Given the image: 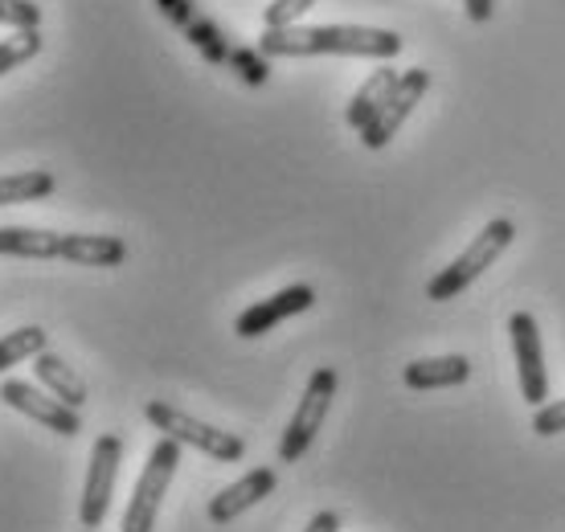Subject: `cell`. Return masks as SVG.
<instances>
[{
  "label": "cell",
  "mask_w": 565,
  "mask_h": 532,
  "mask_svg": "<svg viewBox=\"0 0 565 532\" xmlns=\"http://www.w3.org/2000/svg\"><path fill=\"white\" fill-rule=\"evenodd\" d=\"M258 50L267 57H316V54H344V57H390L402 54V38L390 29L369 25H287L267 29L258 38Z\"/></svg>",
  "instance_id": "6da1fadb"
},
{
  "label": "cell",
  "mask_w": 565,
  "mask_h": 532,
  "mask_svg": "<svg viewBox=\"0 0 565 532\" xmlns=\"http://www.w3.org/2000/svg\"><path fill=\"white\" fill-rule=\"evenodd\" d=\"M512 238H516V225H512L509 217H495V222H488L480 234H476V242H471V246H467V251L459 254L451 266H443L435 279L426 283V295H430L435 304H447V299H455L459 291H467V287L480 279L483 270H488L500 254L509 251Z\"/></svg>",
  "instance_id": "7a4b0ae2"
},
{
  "label": "cell",
  "mask_w": 565,
  "mask_h": 532,
  "mask_svg": "<svg viewBox=\"0 0 565 532\" xmlns=\"http://www.w3.org/2000/svg\"><path fill=\"white\" fill-rule=\"evenodd\" d=\"M177 462H181V443L169 435H160V443H156L148 462H143V476L136 479V491H131L128 512H124V529L119 532H152L156 529L160 504H164L169 483H172V476H177Z\"/></svg>",
  "instance_id": "3957f363"
},
{
  "label": "cell",
  "mask_w": 565,
  "mask_h": 532,
  "mask_svg": "<svg viewBox=\"0 0 565 532\" xmlns=\"http://www.w3.org/2000/svg\"><path fill=\"white\" fill-rule=\"evenodd\" d=\"M332 397H337V369L320 364V369L311 373L308 390H303L296 414H291V422H287V430H282L279 462H299L303 455H308V447L316 443V435L324 430V418H328V409H332Z\"/></svg>",
  "instance_id": "277c9868"
},
{
  "label": "cell",
  "mask_w": 565,
  "mask_h": 532,
  "mask_svg": "<svg viewBox=\"0 0 565 532\" xmlns=\"http://www.w3.org/2000/svg\"><path fill=\"white\" fill-rule=\"evenodd\" d=\"M143 414H148V422H152L160 435L177 438L181 447H198L201 455H210V459H217V462H238L242 455H246V443H242L238 435L217 430V426H205V422L169 406V402H148Z\"/></svg>",
  "instance_id": "5b68a950"
},
{
  "label": "cell",
  "mask_w": 565,
  "mask_h": 532,
  "mask_svg": "<svg viewBox=\"0 0 565 532\" xmlns=\"http://www.w3.org/2000/svg\"><path fill=\"white\" fill-rule=\"evenodd\" d=\"M119 462H124V438L119 435L95 438V447H90V467H86L83 504H78L83 529H99L103 520H107L115 479H119Z\"/></svg>",
  "instance_id": "8992f818"
},
{
  "label": "cell",
  "mask_w": 565,
  "mask_h": 532,
  "mask_svg": "<svg viewBox=\"0 0 565 532\" xmlns=\"http://www.w3.org/2000/svg\"><path fill=\"white\" fill-rule=\"evenodd\" d=\"M426 91H430V71H426V66L402 71L397 86L390 91V98L382 103V111H377L365 127H361V143H365L369 152H377V148H385V143L394 140L397 131H402V124L411 119L414 107L423 103Z\"/></svg>",
  "instance_id": "52a82bcc"
},
{
  "label": "cell",
  "mask_w": 565,
  "mask_h": 532,
  "mask_svg": "<svg viewBox=\"0 0 565 532\" xmlns=\"http://www.w3.org/2000/svg\"><path fill=\"white\" fill-rule=\"evenodd\" d=\"M509 337H512V352H516V373H521V397L529 406H545V397H550V373H545V357H541L537 320L529 311H512Z\"/></svg>",
  "instance_id": "ba28073f"
},
{
  "label": "cell",
  "mask_w": 565,
  "mask_h": 532,
  "mask_svg": "<svg viewBox=\"0 0 565 532\" xmlns=\"http://www.w3.org/2000/svg\"><path fill=\"white\" fill-rule=\"evenodd\" d=\"M0 402L21 409L25 418L42 422L45 430H54V435H62V438H74L78 430H83L78 409L66 406V402H57V397H50V393L33 390L29 381H4V385H0Z\"/></svg>",
  "instance_id": "9c48e42d"
},
{
  "label": "cell",
  "mask_w": 565,
  "mask_h": 532,
  "mask_svg": "<svg viewBox=\"0 0 565 532\" xmlns=\"http://www.w3.org/2000/svg\"><path fill=\"white\" fill-rule=\"evenodd\" d=\"M311 304H316V291H311L308 283L282 287L279 295H270V299H258L255 308L242 311L238 323H234V332H238L242 340H255V337H263V332H270L275 323L291 320V316H299V311H308Z\"/></svg>",
  "instance_id": "30bf717a"
},
{
  "label": "cell",
  "mask_w": 565,
  "mask_h": 532,
  "mask_svg": "<svg viewBox=\"0 0 565 532\" xmlns=\"http://www.w3.org/2000/svg\"><path fill=\"white\" fill-rule=\"evenodd\" d=\"M279 476L270 471V467H255V471H246L238 483H230L222 488L217 496L210 500V520L213 524H230V520H238L242 512H250L255 504H263L270 491H275Z\"/></svg>",
  "instance_id": "8fae6325"
},
{
  "label": "cell",
  "mask_w": 565,
  "mask_h": 532,
  "mask_svg": "<svg viewBox=\"0 0 565 532\" xmlns=\"http://www.w3.org/2000/svg\"><path fill=\"white\" fill-rule=\"evenodd\" d=\"M471 377V361L467 357H423V361H411L402 381L411 390H451V385H463Z\"/></svg>",
  "instance_id": "7c38bea8"
},
{
  "label": "cell",
  "mask_w": 565,
  "mask_h": 532,
  "mask_svg": "<svg viewBox=\"0 0 565 532\" xmlns=\"http://www.w3.org/2000/svg\"><path fill=\"white\" fill-rule=\"evenodd\" d=\"M33 373H38V381L54 393L57 402H66V406H74V409L86 406V381L78 377L57 352H50V349L38 352V357H33Z\"/></svg>",
  "instance_id": "4fadbf2b"
},
{
  "label": "cell",
  "mask_w": 565,
  "mask_h": 532,
  "mask_svg": "<svg viewBox=\"0 0 565 532\" xmlns=\"http://www.w3.org/2000/svg\"><path fill=\"white\" fill-rule=\"evenodd\" d=\"M62 258L78 266H119L128 258V242L111 238V234H66Z\"/></svg>",
  "instance_id": "5bb4252c"
},
{
  "label": "cell",
  "mask_w": 565,
  "mask_h": 532,
  "mask_svg": "<svg viewBox=\"0 0 565 532\" xmlns=\"http://www.w3.org/2000/svg\"><path fill=\"white\" fill-rule=\"evenodd\" d=\"M62 238L54 230H29V225H4L0 230V254L13 258H62Z\"/></svg>",
  "instance_id": "9a60e30c"
},
{
  "label": "cell",
  "mask_w": 565,
  "mask_h": 532,
  "mask_svg": "<svg viewBox=\"0 0 565 532\" xmlns=\"http://www.w3.org/2000/svg\"><path fill=\"white\" fill-rule=\"evenodd\" d=\"M397 78H402V74H397L394 66H382V71L369 74V83L361 86V91H356L353 103H349V111H344L349 127H356V131H361V127H365L369 119H373V115L382 111V103L390 98V91L397 86Z\"/></svg>",
  "instance_id": "2e32d148"
},
{
  "label": "cell",
  "mask_w": 565,
  "mask_h": 532,
  "mask_svg": "<svg viewBox=\"0 0 565 532\" xmlns=\"http://www.w3.org/2000/svg\"><path fill=\"white\" fill-rule=\"evenodd\" d=\"M54 177L42 169L17 172V177H0V205H25V201H42L54 193Z\"/></svg>",
  "instance_id": "e0dca14e"
},
{
  "label": "cell",
  "mask_w": 565,
  "mask_h": 532,
  "mask_svg": "<svg viewBox=\"0 0 565 532\" xmlns=\"http://www.w3.org/2000/svg\"><path fill=\"white\" fill-rule=\"evenodd\" d=\"M38 352H45L42 328H33V323H29V328H17V332H9V337L0 340V373L29 361V357H38Z\"/></svg>",
  "instance_id": "ac0fdd59"
},
{
  "label": "cell",
  "mask_w": 565,
  "mask_h": 532,
  "mask_svg": "<svg viewBox=\"0 0 565 532\" xmlns=\"http://www.w3.org/2000/svg\"><path fill=\"white\" fill-rule=\"evenodd\" d=\"M184 29H189V42L198 45L210 62H230V45H226V38H222V29L213 25V21H205V17H193Z\"/></svg>",
  "instance_id": "d6986e66"
},
{
  "label": "cell",
  "mask_w": 565,
  "mask_h": 532,
  "mask_svg": "<svg viewBox=\"0 0 565 532\" xmlns=\"http://www.w3.org/2000/svg\"><path fill=\"white\" fill-rule=\"evenodd\" d=\"M42 50V38H38V29H29V33H21V38H9V42H0V74L17 71L21 62H29V57Z\"/></svg>",
  "instance_id": "ffe728a7"
},
{
  "label": "cell",
  "mask_w": 565,
  "mask_h": 532,
  "mask_svg": "<svg viewBox=\"0 0 565 532\" xmlns=\"http://www.w3.org/2000/svg\"><path fill=\"white\" fill-rule=\"evenodd\" d=\"M230 66H234V71H238L250 86H263L267 83V74H270L267 54H263V50H230Z\"/></svg>",
  "instance_id": "44dd1931"
},
{
  "label": "cell",
  "mask_w": 565,
  "mask_h": 532,
  "mask_svg": "<svg viewBox=\"0 0 565 532\" xmlns=\"http://www.w3.org/2000/svg\"><path fill=\"white\" fill-rule=\"evenodd\" d=\"M38 21H42V9L33 0H0V25L29 33V29H38Z\"/></svg>",
  "instance_id": "7402d4cb"
},
{
  "label": "cell",
  "mask_w": 565,
  "mask_h": 532,
  "mask_svg": "<svg viewBox=\"0 0 565 532\" xmlns=\"http://www.w3.org/2000/svg\"><path fill=\"white\" fill-rule=\"evenodd\" d=\"M311 4H316V0H275V4H267V13H263V25H267V29L296 25V21L308 13Z\"/></svg>",
  "instance_id": "603a6c76"
},
{
  "label": "cell",
  "mask_w": 565,
  "mask_h": 532,
  "mask_svg": "<svg viewBox=\"0 0 565 532\" xmlns=\"http://www.w3.org/2000/svg\"><path fill=\"white\" fill-rule=\"evenodd\" d=\"M565 430V397L562 402H545V406H537V414H533V435L541 438H553Z\"/></svg>",
  "instance_id": "cb8c5ba5"
},
{
  "label": "cell",
  "mask_w": 565,
  "mask_h": 532,
  "mask_svg": "<svg viewBox=\"0 0 565 532\" xmlns=\"http://www.w3.org/2000/svg\"><path fill=\"white\" fill-rule=\"evenodd\" d=\"M156 4H160V13L169 17V21H177V25H189V21H193V9H189V0H156Z\"/></svg>",
  "instance_id": "d4e9b609"
},
{
  "label": "cell",
  "mask_w": 565,
  "mask_h": 532,
  "mask_svg": "<svg viewBox=\"0 0 565 532\" xmlns=\"http://www.w3.org/2000/svg\"><path fill=\"white\" fill-rule=\"evenodd\" d=\"M463 9H467V17H471L476 25H488V21H492V13H495V0H463Z\"/></svg>",
  "instance_id": "484cf974"
},
{
  "label": "cell",
  "mask_w": 565,
  "mask_h": 532,
  "mask_svg": "<svg viewBox=\"0 0 565 532\" xmlns=\"http://www.w3.org/2000/svg\"><path fill=\"white\" fill-rule=\"evenodd\" d=\"M303 532H340V517H337V512H316Z\"/></svg>",
  "instance_id": "4316f807"
},
{
  "label": "cell",
  "mask_w": 565,
  "mask_h": 532,
  "mask_svg": "<svg viewBox=\"0 0 565 532\" xmlns=\"http://www.w3.org/2000/svg\"><path fill=\"white\" fill-rule=\"evenodd\" d=\"M86 532H95V529H86Z\"/></svg>",
  "instance_id": "83f0119b"
}]
</instances>
